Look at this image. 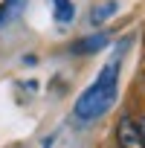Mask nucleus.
<instances>
[{"label": "nucleus", "mask_w": 145, "mask_h": 148, "mask_svg": "<svg viewBox=\"0 0 145 148\" xmlns=\"http://www.w3.org/2000/svg\"><path fill=\"white\" fill-rule=\"evenodd\" d=\"M107 44H110V35H107V32H93V35L76 41V44L70 47V52H72V55H93V52H102Z\"/></svg>", "instance_id": "obj_3"}, {"label": "nucleus", "mask_w": 145, "mask_h": 148, "mask_svg": "<svg viewBox=\"0 0 145 148\" xmlns=\"http://www.w3.org/2000/svg\"><path fill=\"white\" fill-rule=\"evenodd\" d=\"M119 12V3H116V0H105V3H99L93 12H90V23L96 26V23H105L107 18H113Z\"/></svg>", "instance_id": "obj_4"}, {"label": "nucleus", "mask_w": 145, "mask_h": 148, "mask_svg": "<svg viewBox=\"0 0 145 148\" xmlns=\"http://www.w3.org/2000/svg\"><path fill=\"white\" fill-rule=\"evenodd\" d=\"M52 15H55L58 23H72V18H76L72 0H52Z\"/></svg>", "instance_id": "obj_5"}, {"label": "nucleus", "mask_w": 145, "mask_h": 148, "mask_svg": "<svg viewBox=\"0 0 145 148\" xmlns=\"http://www.w3.org/2000/svg\"><path fill=\"white\" fill-rule=\"evenodd\" d=\"M116 139H119V148H145V139H142L136 122L128 119V116L119 122V128H116Z\"/></svg>", "instance_id": "obj_2"}, {"label": "nucleus", "mask_w": 145, "mask_h": 148, "mask_svg": "<svg viewBox=\"0 0 145 148\" xmlns=\"http://www.w3.org/2000/svg\"><path fill=\"white\" fill-rule=\"evenodd\" d=\"M26 6V0H3V6H0V26H6L9 21H15Z\"/></svg>", "instance_id": "obj_6"}, {"label": "nucleus", "mask_w": 145, "mask_h": 148, "mask_svg": "<svg viewBox=\"0 0 145 148\" xmlns=\"http://www.w3.org/2000/svg\"><path fill=\"white\" fill-rule=\"evenodd\" d=\"M136 128H139V134H142V139H145V119H139V122H136Z\"/></svg>", "instance_id": "obj_7"}, {"label": "nucleus", "mask_w": 145, "mask_h": 148, "mask_svg": "<svg viewBox=\"0 0 145 148\" xmlns=\"http://www.w3.org/2000/svg\"><path fill=\"white\" fill-rule=\"evenodd\" d=\"M116 96H119V58H113L102 67L96 82L76 99L72 113H76L79 122H96L99 116H105L113 108Z\"/></svg>", "instance_id": "obj_1"}]
</instances>
